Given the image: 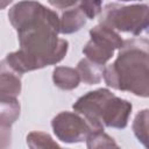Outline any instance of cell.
Listing matches in <instances>:
<instances>
[{
    "label": "cell",
    "mask_w": 149,
    "mask_h": 149,
    "mask_svg": "<svg viewBox=\"0 0 149 149\" xmlns=\"http://www.w3.org/2000/svg\"><path fill=\"white\" fill-rule=\"evenodd\" d=\"M54 134L58 140L65 143H79L97 130L81 114L77 112L64 111L58 113L51 121Z\"/></svg>",
    "instance_id": "8992f818"
},
{
    "label": "cell",
    "mask_w": 149,
    "mask_h": 149,
    "mask_svg": "<svg viewBox=\"0 0 149 149\" xmlns=\"http://www.w3.org/2000/svg\"><path fill=\"white\" fill-rule=\"evenodd\" d=\"M29 149H63L48 133L31 132L27 135Z\"/></svg>",
    "instance_id": "7c38bea8"
},
{
    "label": "cell",
    "mask_w": 149,
    "mask_h": 149,
    "mask_svg": "<svg viewBox=\"0 0 149 149\" xmlns=\"http://www.w3.org/2000/svg\"><path fill=\"white\" fill-rule=\"evenodd\" d=\"M79 7L85 14L86 19H94L101 12V1H79Z\"/></svg>",
    "instance_id": "9a60e30c"
},
{
    "label": "cell",
    "mask_w": 149,
    "mask_h": 149,
    "mask_svg": "<svg viewBox=\"0 0 149 149\" xmlns=\"http://www.w3.org/2000/svg\"><path fill=\"white\" fill-rule=\"evenodd\" d=\"M12 144V126L0 121V149H8Z\"/></svg>",
    "instance_id": "2e32d148"
},
{
    "label": "cell",
    "mask_w": 149,
    "mask_h": 149,
    "mask_svg": "<svg viewBox=\"0 0 149 149\" xmlns=\"http://www.w3.org/2000/svg\"><path fill=\"white\" fill-rule=\"evenodd\" d=\"M21 106L16 98L0 97V121L13 125L20 116Z\"/></svg>",
    "instance_id": "8fae6325"
},
{
    "label": "cell",
    "mask_w": 149,
    "mask_h": 149,
    "mask_svg": "<svg viewBox=\"0 0 149 149\" xmlns=\"http://www.w3.org/2000/svg\"><path fill=\"white\" fill-rule=\"evenodd\" d=\"M9 3H10V0L9 1H5V2H0V8H3V7H6Z\"/></svg>",
    "instance_id": "ac0fdd59"
},
{
    "label": "cell",
    "mask_w": 149,
    "mask_h": 149,
    "mask_svg": "<svg viewBox=\"0 0 149 149\" xmlns=\"http://www.w3.org/2000/svg\"><path fill=\"white\" fill-rule=\"evenodd\" d=\"M87 149H121L112 136L102 132L92 133L86 139Z\"/></svg>",
    "instance_id": "4fadbf2b"
},
{
    "label": "cell",
    "mask_w": 149,
    "mask_h": 149,
    "mask_svg": "<svg viewBox=\"0 0 149 149\" xmlns=\"http://www.w3.org/2000/svg\"><path fill=\"white\" fill-rule=\"evenodd\" d=\"M8 20L17 31L20 49L5 61L21 76L65 57L69 42L58 37L59 16L55 10L36 1H20L8 10Z\"/></svg>",
    "instance_id": "6da1fadb"
},
{
    "label": "cell",
    "mask_w": 149,
    "mask_h": 149,
    "mask_svg": "<svg viewBox=\"0 0 149 149\" xmlns=\"http://www.w3.org/2000/svg\"><path fill=\"white\" fill-rule=\"evenodd\" d=\"M74 112L81 114L99 132L104 127L123 129L132 114V104L112 93L108 88L90 91L72 105Z\"/></svg>",
    "instance_id": "3957f363"
},
{
    "label": "cell",
    "mask_w": 149,
    "mask_h": 149,
    "mask_svg": "<svg viewBox=\"0 0 149 149\" xmlns=\"http://www.w3.org/2000/svg\"><path fill=\"white\" fill-rule=\"evenodd\" d=\"M148 47L147 38L123 40L116 59L104 70L106 85L147 98L149 94Z\"/></svg>",
    "instance_id": "7a4b0ae2"
},
{
    "label": "cell",
    "mask_w": 149,
    "mask_h": 149,
    "mask_svg": "<svg viewBox=\"0 0 149 149\" xmlns=\"http://www.w3.org/2000/svg\"><path fill=\"white\" fill-rule=\"evenodd\" d=\"M79 1L64 10L59 16V34H73L80 30L86 23V16L79 7Z\"/></svg>",
    "instance_id": "ba28073f"
},
{
    "label": "cell",
    "mask_w": 149,
    "mask_h": 149,
    "mask_svg": "<svg viewBox=\"0 0 149 149\" xmlns=\"http://www.w3.org/2000/svg\"><path fill=\"white\" fill-rule=\"evenodd\" d=\"M148 109H143L136 114L133 121V132L144 148H148Z\"/></svg>",
    "instance_id": "5bb4252c"
},
{
    "label": "cell",
    "mask_w": 149,
    "mask_h": 149,
    "mask_svg": "<svg viewBox=\"0 0 149 149\" xmlns=\"http://www.w3.org/2000/svg\"><path fill=\"white\" fill-rule=\"evenodd\" d=\"M21 90V74L12 69L5 59H2L0 62V97L16 98L20 95Z\"/></svg>",
    "instance_id": "52a82bcc"
},
{
    "label": "cell",
    "mask_w": 149,
    "mask_h": 149,
    "mask_svg": "<svg viewBox=\"0 0 149 149\" xmlns=\"http://www.w3.org/2000/svg\"><path fill=\"white\" fill-rule=\"evenodd\" d=\"M55 86L64 91H71L79 85L80 78L76 69L69 66H56L52 71Z\"/></svg>",
    "instance_id": "9c48e42d"
},
{
    "label": "cell",
    "mask_w": 149,
    "mask_h": 149,
    "mask_svg": "<svg viewBox=\"0 0 149 149\" xmlns=\"http://www.w3.org/2000/svg\"><path fill=\"white\" fill-rule=\"evenodd\" d=\"M99 23L113 30L141 35L149 26V7L146 3H107L101 8Z\"/></svg>",
    "instance_id": "277c9868"
},
{
    "label": "cell",
    "mask_w": 149,
    "mask_h": 149,
    "mask_svg": "<svg viewBox=\"0 0 149 149\" xmlns=\"http://www.w3.org/2000/svg\"><path fill=\"white\" fill-rule=\"evenodd\" d=\"M90 37V41L83 48L85 58L104 66L113 57L114 51L119 50L123 44L119 33L100 23L91 28Z\"/></svg>",
    "instance_id": "5b68a950"
},
{
    "label": "cell",
    "mask_w": 149,
    "mask_h": 149,
    "mask_svg": "<svg viewBox=\"0 0 149 149\" xmlns=\"http://www.w3.org/2000/svg\"><path fill=\"white\" fill-rule=\"evenodd\" d=\"M77 72L81 81L88 85L99 84L102 78V73L105 70L104 65L95 64L87 58H83L77 64Z\"/></svg>",
    "instance_id": "30bf717a"
},
{
    "label": "cell",
    "mask_w": 149,
    "mask_h": 149,
    "mask_svg": "<svg viewBox=\"0 0 149 149\" xmlns=\"http://www.w3.org/2000/svg\"><path fill=\"white\" fill-rule=\"evenodd\" d=\"M77 2H78V1H64V0H61V1H49L50 5H52V6L56 7V8L62 9V10H64V9H66V8H69V7L74 6Z\"/></svg>",
    "instance_id": "e0dca14e"
}]
</instances>
